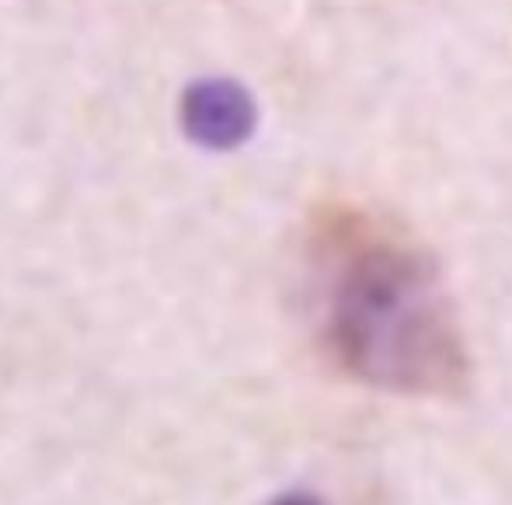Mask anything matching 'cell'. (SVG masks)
Instances as JSON below:
<instances>
[{
	"instance_id": "6da1fadb",
	"label": "cell",
	"mask_w": 512,
	"mask_h": 505,
	"mask_svg": "<svg viewBox=\"0 0 512 505\" xmlns=\"http://www.w3.org/2000/svg\"><path fill=\"white\" fill-rule=\"evenodd\" d=\"M317 276L324 349L356 384L411 398L467 391L471 352L429 251L363 213H335L317 237Z\"/></svg>"
},
{
	"instance_id": "7a4b0ae2",
	"label": "cell",
	"mask_w": 512,
	"mask_h": 505,
	"mask_svg": "<svg viewBox=\"0 0 512 505\" xmlns=\"http://www.w3.org/2000/svg\"><path fill=\"white\" fill-rule=\"evenodd\" d=\"M258 126V105L241 81L203 77L182 95V129L203 150H237Z\"/></svg>"
},
{
	"instance_id": "3957f363",
	"label": "cell",
	"mask_w": 512,
	"mask_h": 505,
	"mask_svg": "<svg viewBox=\"0 0 512 505\" xmlns=\"http://www.w3.org/2000/svg\"><path fill=\"white\" fill-rule=\"evenodd\" d=\"M265 505H324V502L307 492H286V495H276V499L265 502Z\"/></svg>"
}]
</instances>
